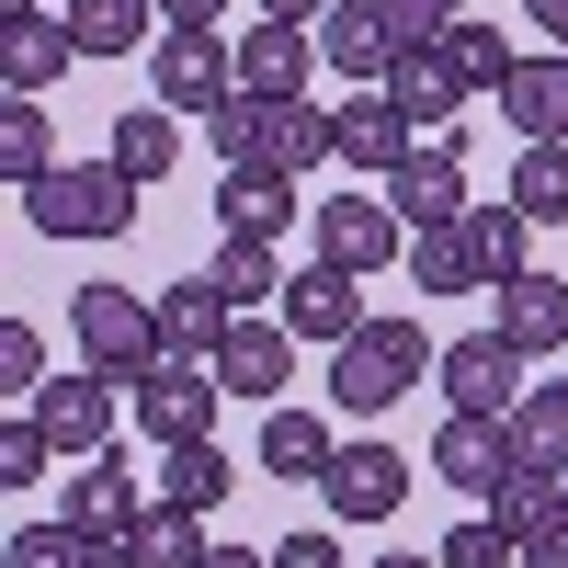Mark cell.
<instances>
[{
	"instance_id": "17",
	"label": "cell",
	"mask_w": 568,
	"mask_h": 568,
	"mask_svg": "<svg viewBox=\"0 0 568 568\" xmlns=\"http://www.w3.org/2000/svg\"><path fill=\"white\" fill-rule=\"evenodd\" d=\"M227 329H240V307H227L216 273H194V284H171V296H160V342H171V364H216Z\"/></svg>"
},
{
	"instance_id": "29",
	"label": "cell",
	"mask_w": 568,
	"mask_h": 568,
	"mask_svg": "<svg viewBox=\"0 0 568 568\" xmlns=\"http://www.w3.org/2000/svg\"><path fill=\"white\" fill-rule=\"evenodd\" d=\"M466 240H478V273L489 284H524L535 273V216L524 205H466Z\"/></svg>"
},
{
	"instance_id": "37",
	"label": "cell",
	"mask_w": 568,
	"mask_h": 568,
	"mask_svg": "<svg viewBox=\"0 0 568 568\" xmlns=\"http://www.w3.org/2000/svg\"><path fill=\"white\" fill-rule=\"evenodd\" d=\"M433 557H444V568H524V535H511L500 511H466V524H455Z\"/></svg>"
},
{
	"instance_id": "22",
	"label": "cell",
	"mask_w": 568,
	"mask_h": 568,
	"mask_svg": "<svg viewBox=\"0 0 568 568\" xmlns=\"http://www.w3.org/2000/svg\"><path fill=\"white\" fill-rule=\"evenodd\" d=\"M387 103L409 114V136H455V103H466V80L444 69V45H409V58L387 69Z\"/></svg>"
},
{
	"instance_id": "39",
	"label": "cell",
	"mask_w": 568,
	"mask_h": 568,
	"mask_svg": "<svg viewBox=\"0 0 568 568\" xmlns=\"http://www.w3.org/2000/svg\"><path fill=\"white\" fill-rule=\"evenodd\" d=\"M0 387H12V409H34L45 387H58V375H45V342H34L23 318H0Z\"/></svg>"
},
{
	"instance_id": "19",
	"label": "cell",
	"mask_w": 568,
	"mask_h": 568,
	"mask_svg": "<svg viewBox=\"0 0 568 568\" xmlns=\"http://www.w3.org/2000/svg\"><path fill=\"white\" fill-rule=\"evenodd\" d=\"M307 69H318V34H307V23H251V34H240V91L307 103Z\"/></svg>"
},
{
	"instance_id": "4",
	"label": "cell",
	"mask_w": 568,
	"mask_h": 568,
	"mask_svg": "<svg viewBox=\"0 0 568 568\" xmlns=\"http://www.w3.org/2000/svg\"><path fill=\"white\" fill-rule=\"evenodd\" d=\"M23 216L45 227V240H125V227H136V182L114 160H58L23 194Z\"/></svg>"
},
{
	"instance_id": "45",
	"label": "cell",
	"mask_w": 568,
	"mask_h": 568,
	"mask_svg": "<svg viewBox=\"0 0 568 568\" xmlns=\"http://www.w3.org/2000/svg\"><path fill=\"white\" fill-rule=\"evenodd\" d=\"M524 23H546V34H557V58H568V0H524Z\"/></svg>"
},
{
	"instance_id": "32",
	"label": "cell",
	"mask_w": 568,
	"mask_h": 568,
	"mask_svg": "<svg viewBox=\"0 0 568 568\" xmlns=\"http://www.w3.org/2000/svg\"><path fill=\"white\" fill-rule=\"evenodd\" d=\"M0 171H12L23 194L58 171V114H45V103H0Z\"/></svg>"
},
{
	"instance_id": "8",
	"label": "cell",
	"mask_w": 568,
	"mask_h": 568,
	"mask_svg": "<svg viewBox=\"0 0 568 568\" xmlns=\"http://www.w3.org/2000/svg\"><path fill=\"white\" fill-rule=\"evenodd\" d=\"M375 194L398 205V227H455V216H466V136H420Z\"/></svg>"
},
{
	"instance_id": "25",
	"label": "cell",
	"mask_w": 568,
	"mask_h": 568,
	"mask_svg": "<svg viewBox=\"0 0 568 568\" xmlns=\"http://www.w3.org/2000/svg\"><path fill=\"white\" fill-rule=\"evenodd\" d=\"M58 23L80 34V58H136V34H149V45L171 34V23H160V0H69Z\"/></svg>"
},
{
	"instance_id": "24",
	"label": "cell",
	"mask_w": 568,
	"mask_h": 568,
	"mask_svg": "<svg viewBox=\"0 0 568 568\" xmlns=\"http://www.w3.org/2000/svg\"><path fill=\"white\" fill-rule=\"evenodd\" d=\"M500 114L524 125V149H568V58H524L500 91Z\"/></svg>"
},
{
	"instance_id": "26",
	"label": "cell",
	"mask_w": 568,
	"mask_h": 568,
	"mask_svg": "<svg viewBox=\"0 0 568 568\" xmlns=\"http://www.w3.org/2000/svg\"><path fill=\"white\" fill-rule=\"evenodd\" d=\"M500 433H511V466H546V478H568V387H524Z\"/></svg>"
},
{
	"instance_id": "15",
	"label": "cell",
	"mask_w": 568,
	"mask_h": 568,
	"mask_svg": "<svg viewBox=\"0 0 568 568\" xmlns=\"http://www.w3.org/2000/svg\"><path fill=\"white\" fill-rule=\"evenodd\" d=\"M433 478L500 500V478H511V433H500V420H478V409H444V433H433Z\"/></svg>"
},
{
	"instance_id": "46",
	"label": "cell",
	"mask_w": 568,
	"mask_h": 568,
	"mask_svg": "<svg viewBox=\"0 0 568 568\" xmlns=\"http://www.w3.org/2000/svg\"><path fill=\"white\" fill-rule=\"evenodd\" d=\"M227 0H160V23H216Z\"/></svg>"
},
{
	"instance_id": "3",
	"label": "cell",
	"mask_w": 568,
	"mask_h": 568,
	"mask_svg": "<svg viewBox=\"0 0 568 568\" xmlns=\"http://www.w3.org/2000/svg\"><path fill=\"white\" fill-rule=\"evenodd\" d=\"M69 342H80L91 375H114V387H136L149 364H171L160 296H136V284H80V296H69Z\"/></svg>"
},
{
	"instance_id": "20",
	"label": "cell",
	"mask_w": 568,
	"mask_h": 568,
	"mask_svg": "<svg viewBox=\"0 0 568 568\" xmlns=\"http://www.w3.org/2000/svg\"><path fill=\"white\" fill-rule=\"evenodd\" d=\"M307 205H296V182L284 171H227L216 182V240H284Z\"/></svg>"
},
{
	"instance_id": "13",
	"label": "cell",
	"mask_w": 568,
	"mask_h": 568,
	"mask_svg": "<svg viewBox=\"0 0 568 568\" xmlns=\"http://www.w3.org/2000/svg\"><path fill=\"white\" fill-rule=\"evenodd\" d=\"M318 500L342 511V524H387V511L409 500V455H398V444H342V455H329V478H318Z\"/></svg>"
},
{
	"instance_id": "50",
	"label": "cell",
	"mask_w": 568,
	"mask_h": 568,
	"mask_svg": "<svg viewBox=\"0 0 568 568\" xmlns=\"http://www.w3.org/2000/svg\"><path fill=\"white\" fill-rule=\"evenodd\" d=\"M557 387H568V375H557Z\"/></svg>"
},
{
	"instance_id": "27",
	"label": "cell",
	"mask_w": 568,
	"mask_h": 568,
	"mask_svg": "<svg viewBox=\"0 0 568 568\" xmlns=\"http://www.w3.org/2000/svg\"><path fill=\"white\" fill-rule=\"evenodd\" d=\"M409 284H420V296H478V240H466V216L455 227H409Z\"/></svg>"
},
{
	"instance_id": "49",
	"label": "cell",
	"mask_w": 568,
	"mask_h": 568,
	"mask_svg": "<svg viewBox=\"0 0 568 568\" xmlns=\"http://www.w3.org/2000/svg\"><path fill=\"white\" fill-rule=\"evenodd\" d=\"M0 12H12V23H23V12H34V0H0Z\"/></svg>"
},
{
	"instance_id": "40",
	"label": "cell",
	"mask_w": 568,
	"mask_h": 568,
	"mask_svg": "<svg viewBox=\"0 0 568 568\" xmlns=\"http://www.w3.org/2000/svg\"><path fill=\"white\" fill-rule=\"evenodd\" d=\"M45 455H58V444H45V420H34V409L0 420V478H12V489H34V478H45Z\"/></svg>"
},
{
	"instance_id": "7",
	"label": "cell",
	"mask_w": 568,
	"mask_h": 568,
	"mask_svg": "<svg viewBox=\"0 0 568 568\" xmlns=\"http://www.w3.org/2000/svg\"><path fill=\"white\" fill-rule=\"evenodd\" d=\"M433 387H444V409H478V420H511V398H524V353H511L500 329H466V342H444Z\"/></svg>"
},
{
	"instance_id": "47",
	"label": "cell",
	"mask_w": 568,
	"mask_h": 568,
	"mask_svg": "<svg viewBox=\"0 0 568 568\" xmlns=\"http://www.w3.org/2000/svg\"><path fill=\"white\" fill-rule=\"evenodd\" d=\"M364 568H444V557H420V546H387V557H364Z\"/></svg>"
},
{
	"instance_id": "44",
	"label": "cell",
	"mask_w": 568,
	"mask_h": 568,
	"mask_svg": "<svg viewBox=\"0 0 568 568\" xmlns=\"http://www.w3.org/2000/svg\"><path fill=\"white\" fill-rule=\"evenodd\" d=\"M262 23H307V34H318V23H329V0H262Z\"/></svg>"
},
{
	"instance_id": "34",
	"label": "cell",
	"mask_w": 568,
	"mask_h": 568,
	"mask_svg": "<svg viewBox=\"0 0 568 568\" xmlns=\"http://www.w3.org/2000/svg\"><path fill=\"white\" fill-rule=\"evenodd\" d=\"M444 69H455L466 91H511V69H524V58L500 45V23H455V34H444Z\"/></svg>"
},
{
	"instance_id": "18",
	"label": "cell",
	"mask_w": 568,
	"mask_h": 568,
	"mask_svg": "<svg viewBox=\"0 0 568 568\" xmlns=\"http://www.w3.org/2000/svg\"><path fill=\"white\" fill-rule=\"evenodd\" d=\"M284 375H296V329H284V318H240V329H227V353H216L227 398H284Z\"/></svg>"
},
{
	"instance_id": "48",
	"label": "cell",
	"mask_w": 568,
	"mask_h": 568,
	"mask_svg": "<svg viewBox=\"0 0 568 568\" xmlns=\"http://www.w3.org/2000/svg\"><path fill=\"white\" fill-rule=\"evenodd\" d=\"M205 568H273V557H251V546H216V557H205Z\"/></svg>"
},
{
	"instance_id": "30",
	"label": "cell",
	"mask_w": 568,
	"mask_h": 568,
	"mask_svg": "<svg viewBox=\"0 0 568 568\" xmlns=\"http://www.w3.org/2000/svg\"><path fill=\"white\" fill-rule=\"evenodd\" d=\"M125 557L136 568H205L216 546H205V511H171V500H149V524L125 535Z\"/></svg>"
},
{
	"instance_id": "10",
	"label": "cell",
	"mask_w": 568,
	"mask_h": 568,
	"mask_svg": "<svg viewBox=\"0 0 568 568\" xmlns=\"http://www.w3.org/2000/svg\"><path fill=\"white\" fill-rule=\"evenodd\" d=\"M58 524L91 535V546H125L136 524H149V500H136V466H125V455H80V478H69V500H58Z\"/></svg>"
},
{
	"instance_id": "31",
	"label": "cell",
	"mask_w": 568,
	"mask_h": 568,
	"mask_svg": "<svg viewBox=\"0 0 568 568\" xmlns=\"http://www.w3.org/2000/svg\"><path fill=\"white\" fill-rule=\"evenodd\" d=\"M0 568H136L125 546H91V535H69V524H23L12 546H0Z\"/></svg>"
},
{
	"instance_id": "21",
	"label": "cell",
	"mask_w": 568,
	"mask_h": 568,
	"mask_svg": "<svg viewBox=\"0 0 568 568\" xmlns=\"http://www.w3.org/2000/svg\"><path fill=\"white\" fill-rule=\"evenodd\" d=\"M329 125H342V171H375L387 182L409 160V114L387 103V91H353V103H329Z\"/></svg>"
},
{
	"instance_id": "14",
	"label": "cell",
	"mask_w": 568,
	"mask_h": 568,
	"mask_svg": "<svg viewBox=\"0 0 568 568\" xmlns=\"http://www.w3.org/2000/svg\"><path fill=\"white\" fill-rule=\"evenodd\" d=\"M34 420H45V444L58 455H114V375H58V387L34 398Z\"/></svg>"
},
{
	"instance_id": "6",
	"label": "cell",
	"mask_w": 568,
	"mask_h": 568,
	"mask_svg": "<svg viewBox=\"0 0 568 568\" xmlns=\"http://www.w3.org/2000/svg\"><path fill=\"white\" fill-rule=\"evenodd\" d=\"M216 364H149L136 375V433H149L160 455H182V444H216Z\"/></svg>"
},
{
	"instance_id": "42",
	"label": "cell",
	"mask_w": 568,
	"mask_h": 568,
	"mask_svg": "<svg viewBox=\"0 0 568 568\" xmlns=\"http://www.w3.org/2000/svg\"><path fill=\"white\" fill-rule=\"evenodd\" d=\"M524 535V568H568V500H546L535 524H511Z\"/></svg>"
},
{
	"instance_id": "38",
	"label": "cell",
	"mask_w": 568,
	"mask_h": 568,
	"mask_svg": "<svg viewBox=\"0 0 568 568\" xmlns=\"http://www.w3.org/2000/svg\"><path fill=\"white\" fill-rule=\"evenodd\" d=\"M511 205H524L535 227L568 216V149H524V171H511Z\"/></svg>"
},
{
	"instance_id": "1",
	"label": "cell",
	"mask_w": 568,
	"mask_h": 568,
	"mask_svg": "<svg viewBox=\"0 0 568 568\" xmlns=\"http://www.w3.org/2000/svg\"><path fill=\"white\" fill-rule=\"evenodd\" d=\"M205 136H216L227 171H284V182H307L318 160H342V125H329L318 103H273V91H227V103L205 114Z\"/></svg>"
},
{
	"instance_id": "33",
	"label": "cell",
	"mask_w": 568,
	"mask_h": 568,
	"mask_svg": "<svg viewBox=\"0 0 568 568\" xmlns=\"http://www.w3.org/2000/svg\"><path fill=\"white\" fill-rule=\"evenodd\" d=\"M103 160H114L125 182H160V171L182 160V125H171V114H114V149H103Z\"/></svg>"
},
{
	"instance_id": "23",
	"label": "cell",
	"mask_w": 568,
	"mask_h": 568,
	"mask_svg": "<svg viewBox=\"0 0 568 568\" xmlns=\"http://www.w3.org/2000/svg\"><path fill=\"white\" fill-rule=\"evenodd\" d=\"M489 329H500V342L524 353V364H535V353H568V284H557V273L500 284V318H489Z\"/></svg>"
},
{
	"instance_id": "5",
	"label": "cell",
	"mask_w": 568,
	"mask_h": 568,
	"mask_svg": "<svg viewBox=\"0 0 568 568\" xmlns=\"http://www.w3.org/2000/svg\"><path fill=\"white\" fill-rule=\"evenodd\" d=\"M149 91H160V114H216L227 91H240V45H227V23H171L149 45Z\"/></svg>"
},
{
	"instance_id": "2",
	"label": "cell",
	"mask_w": 568,
	"mask_h": 568,
	"mask_svg": "<svg viewBox=\"0 0 568 568\" xmlns=\"http://www.w3.org/2000/svg\"><path fill=\"white\" fill-rule=\"evenodd\" d=\"M433 364H444V342H433L420 318H364L353 342L329 353V409H342V420H375V409H398Z\"/></svg>"
},
{
	"instance_id": "41",
	"label": "cell",
	"mask_w": 568,
	"mask_h": 568,
	"mask_svg": "<svg viewBox=\"0 0 568 568\" xmlns=\"http://www.w3.org/2000/svg\"><path fill=\"white\" fill-rule=\"evenodd\" d=\"M387 23H398L409 45H444V34L466 23V0H387Z\"/></svg>"
},
{
	"instance_id": "28",
	"label": "cell",
	"mask_w": 568,
	"mask_h": 568,
	"mask_svg": "<svg viewBox=\"0 0 568 568\" xmlns=\"http://www.w3.org/2000/svg\"><path fill=\"white\" fill-rule=\"evenodd\" d=\"M329 455H342V433L318 409H273L262 420V478H329Z\"/></svg>"
},
{
	"instance_id": "35",
	"label": "cell",
	"mask_w": 568,
	"mask_h": 568,
	"mask_svg": "<svg viewBox=\"0 0 568 568\" xmlns=\"http://www.w3.org/2000/svg\"><path fill=\"white\" fill-rule=\"evenodd\" d=\"M216 284H227V307H262V296H284V262H273V240H216Z\"/></svg>"
},
{
	"instance_id": "12",
	"label": "cell",
	"mask_w": 568,
	"mask_h": 568,
	"mask_svg": "<svg viewBox=\"0 0 568 568\" xmlns=\"http://www.w3.org/2000/svg\"><path fill=\"white\" fill-rule=\"evenodd\" d=\"M318 58L342 69V80H364V91H387V69L409 58V34L387 23V0H329V23H318Z\"/></svg>"
},
{
	"instance_id": "11",
	"label": "cell",
	"mask_w": 568,
	"mask_h": 568,
	"mask_svg": "<svg viewBox=\"0 0 568 568\" xmlns=\"http://www.w3.org/2000/svg\"><path fill=\"white\" fill-rule=\"evenodd\" d=\"M398 251H409V227H398L387 194H329V205H318V262H342V273H387Z\"/></svg>"
},
{
	"instance_id": "9",
	"label": "cell",
	"mask_w": 568,
	"mask_h": 568,
	"mask_svg": "<svg viewBox=\"0 0 568 568\" xmlns=\"http://www.w3.org/2000/svg\"><path fill=\"white\" fill-rule=\"evenodd\" d=\"M353 284H364V273H342V262H296V273H284V296H273V318L296 329V342H329V353H342L353 329L375 318Z\"/></svg>"
},
{
	"instance_id": "16",
	"label": "cell",
	"mask_w": 568,
	"mask_h": 568,
	"mask_svg": "<svg viewBox=\"0 0 568 568\" xmlns=\"http://www.w3.org/2000/svg\"><path fill=\"white\" fill-rule=\"evenodd\" d=\"M69 69H80V34H69V23H45V12L0 23V80H12V103H45Z\"/></svg>"
},
{
	"instance_id": "43",
	"label": "cell",
	"mask_w": 568,
	"mask_h": 568,
	"mask_svg": "<svg viewBox=\"0 0 568 568\" xmlns=\"http://www.w3.org/2000/svg\"><path fill=\"white\" fill-rule=\"evenodd\" d=\"M273 568H342V546H329V524H307V535L273 546Z\"/></svg>"
},
{
	"instance_id": "36",
	"label": "cell",
	"mask_w": 568,
	"mask_h": 568,
	"mask_svg": "<svg viewBox=\"0 0 568 568\" xmlns=\"http://www.w3.org/2000/svg\"><path fill=\"white\" fill-rule=\"evenodd\" d=\"M160 500H171V511H216V500H227V455H216V444H182V455L160 466Z\"/></svg>"
}]
</instances>
